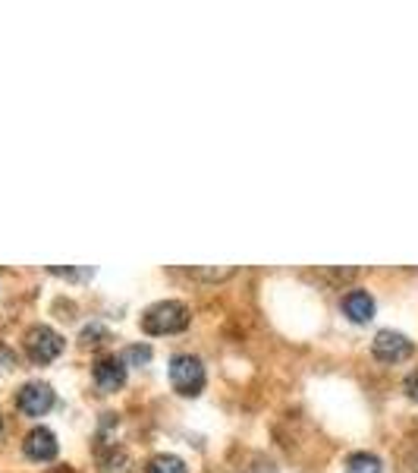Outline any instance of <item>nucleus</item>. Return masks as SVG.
<instances>
[{"mask_svg": "<svg viewBox=\"0 0 418 473\" xmlns=\"http://www.w3.org/2000/svg\"><path fill=\"white\" fill-rule=\"evenodd\" d=\"M403 389H406V395H409L412 401H418V369H412L409 376H406Z\"/></svg>", "mask_w": 418, "mask_h": 473, "instance_id": "2eb2a0df", "label": "nucleus"}, {"mask_svg": "<svg viewBox=\"0 0 418 473\" xmlns=\"http://www.w3.org/2000/svg\"><path fill=\"white\" fill-rule=\"evenodd\" d=\"M205 363L193 354H177L170 360V385L183 397H195L205 389Z\"/></svg>", "mask_w": 418, "mask_h": 473, "instance_id": "f03ea898", "label": "nucleus"}, {"mask_svg": "<svg viewBox=\"0 0 418 473\" xmlns=\"http://www.w3.org/2000/svg\"><path fill=\"white\" fill-rule=\"evenodd\" d=\"M0 432H4V417H0Z\"/></svg>", "mask_w": 418, "mask_h": 473, "instance_id": "f3484780", "label": "nucleus"}, {"mask_svg": "<svg viewBox=\"0 0 418 473\" xmlns=\"http://www.w3.org/2000/svg\"><path fill=\"white\" fill-rule=\"evenodd\" d=\"M22 452H26L32 461H54L57 452H60V445H57V436L48 429V426H35V429L26 436V442H22Z\"/></svg>", "mask_w": 418, "mask_h": 473, "instance_id": "0eeeda50", "label": "nucleus"}, {"mask_svg": "<svg viewBox=\"0 0 418 473\" xmlns=\"http://www.w3.org/2000/svg\"><path fill=\"white\" fill-rule=\"evenodd\" d=\"M91 379L101 391H117L126 382V363L117 354H107L91 366Z\"/></svg>", "mask_w": 418, "mask_h": 473, "instance_id": "423d86ee", "label": "nucleus"}, {"mask_svg": "<svg viewBox=\"0 0 418 473\" xmlns=\"http://www.w3.org/2000/svg\"><path fill=\"white\" fill-rule=\"evenodd\" d=\"M16 407L26 417H44L54 407V389L48 382H26L16 391Z\"/></svg>", "mask_w": 418, "mask_h": 473, "instance_id": "39448f33", "label": "nucleus"}, {"mask_svg": "<svg viewBox=\"0 0 418 473\" xmlns=\"http://www.w3.org/2000/svg\"><path fill=\"white\" fill-rule=\"evenodd\" d=\"M371 350L381 363H403L412 357L415 344L406 338L403 332H393V328H384V332L375 334V341H371Z\"/></svg>", "mask_w": 418, "mask_h": 473, "instance_id": "20e7f679", "label": "nucleus"}, {"mask_svg": "<svg viewBox=\"0 0 418 473\" xmlns=\"http://www.w3.org/2000/svg\"><path fill=\"white\" fill-rule=\"evenodd\" d=\"M145 473H189V470H185L183 458H177V454H154L145 464Z\"/></svg>", "mask_w": 418, "mask_h": 473, "instance_id": "9b49d317", "label": "nucleus"}, {"mask_svg": "<svg viewBox=\"0 0 418 473\" xmlns=\"http://www.w3.org/2000/svg\"><path fill=\"white\" fill-rule=\"evenodd\" d=\"M48 473H75V470H73V467H51Z\"/></svg>", "mask_w": 418, "mask_h": 473, "instance_id": "dca6fc26", "label": "nucleus"}, {"mask_svg": "<svg viewBox=\"0 0 418 473\" xmlns=\"http://www.w3.org/2000/svg\"><path fill=\"white\" fill-rule=\"evenodd\" d=\"M189 309L179 300H161L154 307H148L142 313V332L148 334H177L189 328Z\"/></svg>", "mask_w": 418, "mask_h": 473, "instance_id": "f257e3e1", "label": "nucleus"}, {"mask_svg": "<svg viewBox=\"0 0 418 473\" xmlns=\"http://www.w3.org/2000/svg\"><path fill=\"white\" fill-rule=\"evenodd\" d=\"M16 366V354L13 348H7V344H0V373H10V369Z\"/></svg>", "mask_w": 418, "mask_h": 473, "instance_id": "4468645a", "label": "nucleus"}, {"mask_svg": "<svg viewBox=\"0 0 418 473\" xmlns=\"http://www.w3.org/2000/svg\"><path fill=\"white\" fill-rule=\"evenodd\" d=\"M381 470H384V464H381L377 454L356 452L346 458V473H381Z\"/></svg>", "mask_w": 418, "mask_h": 473, "instance_id": "9d476101", "label": "nucleus"}, {"mask_svg": "<svg viewBox=\"0 0 418 473\" xmlns=\"http://www.w3.org/2000/svg\"><path fill=\"white\" fill-rule=\"evenodd\" d=\"M120 360L132 363V366H142V363L151 360V348H148V344H130V348H126V354L120 357Z\"/></svg>", "mask_w": 418, "mask_h": 473, "instance_id": "ddd939ff", "label": "nucleus"}, {"mask_svg": "<svg viewBox=\"0 0 418 473\" xmlns=\"http://www.w3.org/2000/svg\"><path fill=\"white\" fill-rule=\"evenodd\" d=\"M26 354L35 363H51L63 354V338L51 325H32L26 332Z\"/></svg>", "mask_w": 418, "mask_h": 473, "instance_id": "7ed1b4c3", "label": "nucleus"}, {"mask_svg": "<svg viewBox=\"0 0 418 473\" xmlns=\"http://www.w3.org/2000/svg\"><path fill=\"white\" fill-rule=\"evenodd\" d=\"M79 341H83L85 348H98V344L110 341V332L101 325V322H91V325L83 328V338H79Z\"/></svg>", "mask_w": 418, "mask_h": 473, "instance_id": "f8f14e48", "label": "nucleus"}, {"mask_svg": "<svg viewBox=\"0 0 418 473\" xmlns=\"http://www.w3.org/2000/svg\"><path fill=\"white\" fill-rule=\"evenodd\" d=\"M98 467H101V473H132V458L126 448L110 445L98 454Z\"/></svg>", "mask_w": 418, "mask_h": 473, "instance_id": "1a4fd4ad", "label": "nucleus"}, {"mask_svg": "<svg viewBox=\"0 0 418 473\" xmlns=\"http://www.w3.org/2000/svg\"><path fill=\"white\" fill-rule=\"evenodd\" d=\"M343 313L362 325V322H368L375 316V297L368 291H362V287H352V291L343 293Z\"/></svg>", "mask_w": 418, "mask_h": 473, "instance_id": "6e6552de", "label": "nucleus"}]
</instances>
